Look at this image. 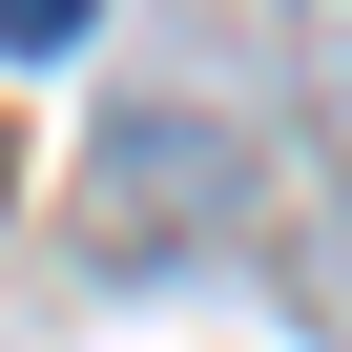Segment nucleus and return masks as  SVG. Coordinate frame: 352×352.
Listing matches in <instances>:
<instances>
[{"mask_svg":"<svg viewBox=\"0 0 352 352\" xmlns=\"http://www.w3.org/2000/svg\"><path fill=\"white\" fill-rule=\"evenodd\" d=\"M83 21H104V0H0V42H21V63H63Z\"/></svg>","mask_w":352,"mask_h":352,"instance_id":"2","label":"nucleus"},{"mask_svg":"<svg viewBox=\"0 0 352 352\" xmlns=\"http://www.w3.org/2000/svg\"><path fill=\"white\" fill-rule=\"evenodd\" d=\"M228 208H249V145H228L208 104H104V145H83V228H104V270L208 249Z\"/></svg>","mask_w":352,"mask_h":352,"instance_id":"1","label":"nucleus"}]
</instances>
